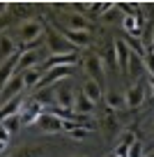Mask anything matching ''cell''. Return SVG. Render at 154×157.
Masks as SVG:
<instances>
[{
  "instance_id": "6da1fadb",
  "label": "cell",
  "mask_w": 154,
  "mask_h": 157,
  "mask_svg": "<svg viewBox=\"0 0 154 157\" xmlns=\"http://www.w3.org/2000/svg\"><path fill=\"white\" fill-rule=\"evenodd\" d=\"M44 30H46V25L39 19H25L19 23L16 35H19V42L25 46V51H30V46H35V42L44 35Z\"/></svg>"
},
{
  "instance_id": "7a4b0ae2",
  "label": "cell",
  "mask_w": 154,
  "mask_h": 157,
  "mask_svg": "<svg viewBox=\"0 0 154 157\" xmlns=\"http://www.w3.org/2000/svg\"><path fill=\"white\" fill-rule=\"evenodd\" d=\"M44 35H46V53L48 56H76V49L69 44L53 25H46Z\"/></svg>"
},
{
  "instance_id": "3957f363",
  "label": "cell",
  "mask_w": 154,
  "mask_h": 157,
  "mask_svg": "<svg viewBox=\"0 0 154 157\" xmlns=\"http://www.w3.org/2000/svg\"><path fill=\"white\" fill-rule=\"evenodd\" d=\"M55 90V109H64V111H74V102H76V93H74L72 83H55L51 86Z\"/></svg>"
},
{
  "instance_id": "277c9868",
  "label": "cell",
  "mask_w": 154,
  "mask_h": 157,
  "mask_svg": "<svg viewBox=\"0 0 154 157\" xmlns=\"http://www.w3.org/2000/svg\"><path fill=\"white\" fill-rule=\"evenodd\" d=\"M35 127H39L46 134H55V132H62L64 129V120L60 116H55L53 111H42L39 118L35 120Z\"/></svg>"
},
{
  "instance_id": "5b68a950",
  "label": "cell",
  "mask_w": 154,
  "mask_h": 157,
  "mask_svg": "<svg viewBox=\"0 0 154 157\" xmlns=\"http://www.w3.org/2000/svg\"><path fill=\"white\" fill-rule=\"evenodd\" d=\"M53 28L58 30V33L62 35V37L67 39V42H69L76 51H78V49H87V46L92 44V33H74V30L62 28L60 23H53Z\"/></svg>"
},
{
  "instance_id": "8992f818",
  "label": "cell",
  "mask_w": 154,
  "mask_h": 157,
  "mask_svg": "<svg viewBox=\"0 0 154 157\" xmlns=\"http://www.w3.org/2000/svg\"><path fill=\"white\" fill-rule=\"evenodd\" d=\"M62 28L67 30H74V33H92V21L87 19L85 14H78V12H69V14H64V23Z\"/></svg>"
},
{
  "instance_id": "52a82bcc",
  "label": "cell",
  "mask_w": 154,
  "mask_h": 157,
  "mask_svg": "<svg viewBox=\"0 0 154 157\" xmlns=\"http://www.w3.org/2000/svg\"><path fill=\"white\" fill-rule=\"evenodd\" d=\"M85 72H87V78L97 81L99 86L106 83V69H104V58H101V56H87Z\"/></svg>"
},
{
  "instance_id": "ba28073f",
  "label": "cell",
  "mask_w": 154,
  "mask_h": 157,
  "mask_svg": "<svg viewBox=\"0 0 154 157\" xmlns=\"http://www.w3.org/2000/svg\"><path fill=\"white\" fill-rule=\"evenodd\" d=\"M124 97H127V109H140L143 102H145V97H147L145 83H140V81L131 83L129 88L124 90Z\"/></svg>"
},
{
  "instance_id": "9c48e42d",
  "label": "cell",
  "mask_w": 154,
  "mask_h": 157,
  "mask_svg": "<svg viewBox=\"0 0 154 157\" xmlns=\"http://www.w3.org/2000/svg\"><path fill=\"white\" fill-rule=\"evenodd\" d=\"M21 90H25V83H23V74H16V76H12V81L2 88V93H0V102L2 104H7L9 99H14V97H19V95H23ZM0 104V106H2Z\"/></svg>"
},
{
  "instance_id": "30bf717a",
  "label": "cell",
  "mask_w": 154,
  "mask_h": 157,
  "mask_svg": "<svg viewBox=\"0 0 154 157\" xmlns=\"http://www.w3.org/2000/svg\"><path fill=\"white\" fill-rule=\"evenodd\" d=\"M44 53H46V51H42V49L23 51V53H21V60H19V74L28 72V69H35V67L44 60Z\"/></svg>"
},
{
  "instance_id": "8fae6325",
  "label": "cell",
  "mask_w": 154,
  "mask_h": 157,
  "mask_svg": "<svg viewBox=\"0 0 154 157\" xmlns=\"http://www.w3.org/2000/svg\"><path fill=\"white\" fill-rule=\"evenodd\" d=\"M14 53H19L14 37H12L7 30H0V63H2V60H7V58H12Z\"/></svg>"
},
{
  "instance_id": "7c38bea8",
  "label": "cell",
  "mask_w": 154,
  "mask_h": 157,
  "mask_svg": "<svg viewBox=\"0 0 154 157\" xmlns=\"http://www.w3.org/2000/svg\"><path fill=\"white\" fill-rule=\"evenodd\" d=\"M104 102H106L108 111H122V109H127V97L120 90H108V93H104Z\"/></svg>"
},
{
  "instance_id": "4fadbf2b",
  "label": "cell",
  "mask_w": 154,
  "mask_h": 157,
  "mask_svg": "<svg viewBox=\"0 0 154 157\" xmlns=\"http://www.w3.org/2000/svg\"><path fill=\"white\" fill-rule=\"evenodd\" d=\"M129 46L124 44V39H117L115 42V60H117V67H120L122 74H127V69H129Z\"/></svg>"
},
{
  "instance_id": "5bb4252c",
  "label": "cell",
  "mask_w": 154,
  "mask_h": 157,
  "mask_svg": "<svg viewBox=\"0 0 154 157\" xmlns=\"http://www.w3.org/2000/svg\"><path fill=\"white\" fill-rule=\"evenodd\" d=\"M83 95H85L90 102H101L104 99V86H99L97 81H92V78H85L83 81Z\"/></svg>"
},
{
  "instance_id": "9a60e30c",
  "label": "cell",
  "mask_w": 154,
  "mask_h": 157,
  "mask_svg": "<svg viewBox=\"0 0 154 157\" xmlns=\"http://www.w3.org/2000/svg\"><path fill=\"white\" fill-rule=\"evenodd\" d=\"M21 109H23V95H19V97L9 99L7 104L0 106V120H5V118H9V116H19Z\"/></svg>"
},
{
  "instance_id": "2e32d148",
  "label": "cell",
  "mask_w": 154,
  "mask_h": 157,
  "mask_svg": "<svg viewBox=\"0 0 154 157\" xmlns=\"http://www.w3.org/2000/svg\"><path fill=\"white\" fill-rule=\"evenodd\" d=\"M94 111V102H90V99L83 95V90L81 93H76V102H74V113L76 116H90V113Z\"/></svg>"
},
{
  "instance_id": "e0dca14e",
  "label": "cell",
  "mask_w": 154,
  "mask_h": 157,
  "mask_svg": "<svg viewBox=\"0 0 154 157\" xmlns=\"http://www.w3.org/2000/svg\"><path fill=\"white\" fill-rule=\"evenodd\" d=\"M35 102L39 104L42 109H53L55 106V90L53 88H44L35 95Z\"/></svg>"
},
{
  "instance_id": "ac0fdd59",
  "label": "cell",
  "mask_w": 154,
  "mask_h": 157,
  "mask_svg": "<svg viewBox=\"0 0 154 157\" xmlns=\"http://www.w3.org/2000/svg\"><path fill=\"white\" fill-rule=\"evenodd\" d=\"M42 78H44V72H39L37 67H35V69H28V72H23V83H25V90L37 88V86L42 83Z\"/></svg>"
},
{
  "instance_id": "d6986e66",
  "label": "cell",
  "mask_w": 154,
  "mask_h": 157,
  "mask_svg": "<svg viewBox=\"0 0 154 157\" xmlns=\"http://www.w3.org/2000/svg\"><path fill=\"white\" fill-rule=\"evenodd\" d=\"M0 125L7 129L9 134H14V132H19L21 127H23V116H9V118H5V120H0Z\"/></svg>"
},
{
  "instance_id": "ffe728a7",
  "label": "cell",
  "mask_w": 154,
  "mask_h": 157,
  "mask_svg": "<svg viewBox=\"0 0 154 157\" xmlns=\"http://www.w3.org/2000/svg\"><path fill=\"white\" fill-rule=\"evenodd\" d=\"M129 51H131V49H129ZM140 69H145L143 58H140L138 53H134V51H131V56H129V69H127V74H131V76H138Z\"/></svg>"
},
{
  "instance_id": "44dd1931",
  "label": "cell",
  "mask_w": 154,
  "mask_h": 157,
  "mask_svg": "<svg viewBox=\"0 0 154 157\" xmlns=\"http://www.w3.org/2000/svg\"><path fill=\"white\" fill-rule=\"evenodd\" d=\"M12 157H44V150L42 148H35V146H25L21 150H16Z\"/></svg>"
},
{
  "instance_id": "7402d4cb",
  "label": "cell",
  "mask_w": 154,
  "mask_h": 157,
  "mask_svg": "<svg viewBox=\"0 0 154 157\" xmlns=\"http://www.w3.org/2000/svg\"><path fill=\"white\" fill-rule=\"evenodd\" d=\"M120 19H124V16H120V10H117V2H115V5L104 14V21H106V23H113V21H120Z\"/></svg>"
},
{
  "instance_id": "603a6c76",
  "label": "cell",
  "mask_w": 154,
  "mask_h": 157,
  "mask_svg": "<svg viewBox=\"0 0 154 157\" xmlns=\"http://www.w3.org/2000/svg\"><path fill=\"white\" fill-rule=\"evenodd\" d=\"M127 157H145L143 143H140V141H134V143L129 146V152H127Z\"/></svg>"
},
{
  "instance_id": "cb8c5ba5",
  "label": "cell",
  "mask_w": 154,
  "mask_h": 157,
  "mask_svg": "<svg viewBox=\"0 0 154 157\" xmlns=\"http://www.w3.org/2000/svg\"><path fill=\"white\" fill-rule=\"evenodd\" d=\"M143 65H145V69L149 72V76H154V53H145Z\"/></svg>"
},
{
  "instance_id": "d4e9b609",
  "label": "cell",
  "mask_w": 154,
  "mask_h": 157,
  "mask_svg": "<svg viewBox=\"0 0 154 157\" xmlns=\"http://www.w3.org/2000/svg\"><path fill=\"white\" fill-rule=\"evenodd\" d=\"M69 134H72L74 139H85V129H81V125H76V127H74Z\"/></svg>"
},
{
  "instance_id": "484cf974",
  "label": "cell",
  "mask_w": 154,
  "mask_h": 157,
  "mask_svg": "<svg viewBox=\"0 0 154 157\" xmlns=\"http://www.w3.org/2000/svg\"><path fill=\"white\" fill-rule=\"evenodd\" d=\"M9 136H12V134L7 132V129L2 127V125H0V141H2V143H9Z\"/></svg>"
},
{
  "instance_id": "4316f807",
  "label": "cell",
  "mask_w": 154,
  "mask_h": 157,
  "mask_svg": "<svg viewBox=\"0 0 154 157\" xmlns=\"http://www.w3.org/2000/svg\"><path fill=\"white\" fill-rule=\"evenodd\" d=\"M145 90H149V93H154V76H149L147 86H145Z\"/></svg>"
},
{
  "instance_id": "83f0119b",
  "label": "cell",
  "mask_w": 154,
  "mask_h": 157,
  "mask_svg": "<svg viewBox=\"0 0 154 157\" xmlns=\"http://www.w3.org/2000/svg\"><path fill=\"white\" fill-rule=\"evenodd\" d=\"M7 10H9V5H7V2H0V16L5 14V12H7Z\"/></svg>"
},
{
  "instance_id": "f1b7e54d",
  "label": "cell",
  "mask_w": 154,
  "mask_h": 157,
  "mask_svg": "<svg viewBox=\"0 0 154 157\" xmlns=\"http://www.w3.org/2000/svg\"><path fill=\"white\" fill-rule=\"evenodd\" d=\"M5 148H7V143H2V141H0V152H5Z\"/></svg>"
},
{
  "instance_id": "f546056e",
  "label": "cell",
  "mask_w": 154,
  "mask_h": 157,
  "mask_svg": "<svg viewBox=\"0 0 154 157\" xmlns=\"http://www.w3.org/2000/svg\"><path fill=\"white\" fill-rule=\"evenodd\" d=\"M106 157H115V152H111V155H106Z\"/></svg>"
},
{
  "instance_id": "4dcf8cb0",
  "label": "cell",
  "mask_w": 154,
  "mask_h": 157,
  "mask_svg": "<svg viewBox=\"0 0 154 157\" xmlns=\"http://www.w3.org/2000/svg\"><path fill=\"white\" fill-rule=\"evenodd\" d=\"M152 136H154V125H152Z\"/></svg>"
}]
</instances>
